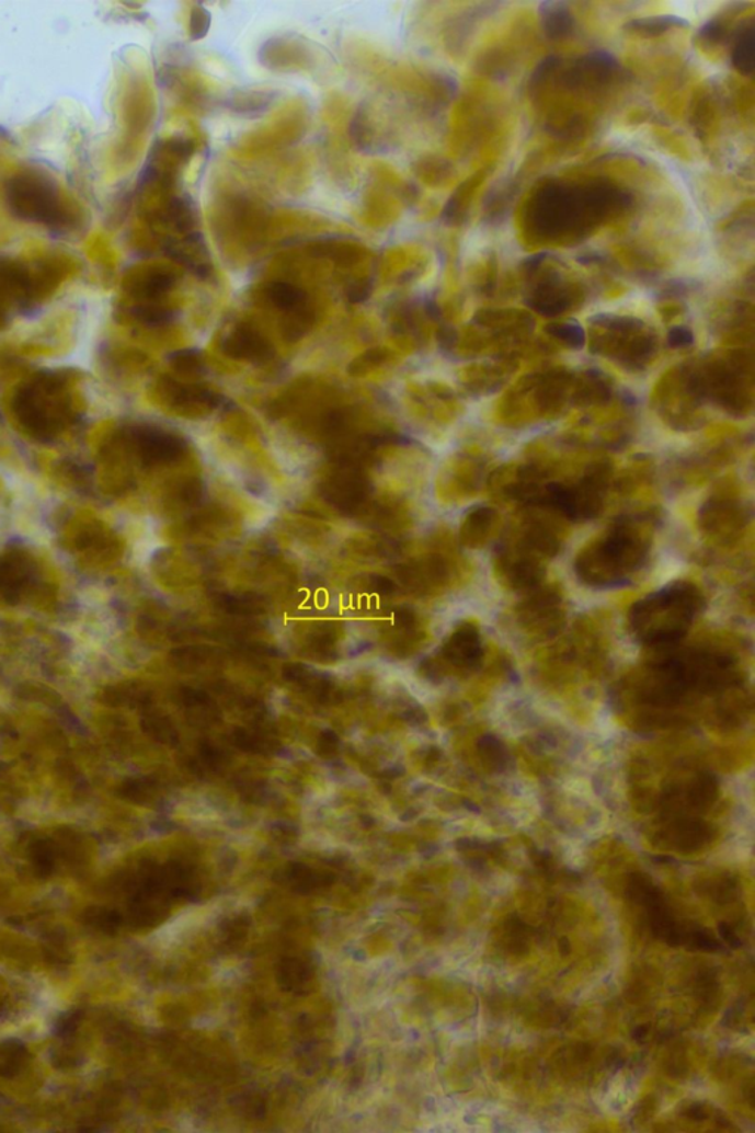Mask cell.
Masks as SVG:
<instances>
[{
	"label": "cell",
	"mask_w": 755,
	"mask_h": 1133,
	"mask_svg": "<svg viewBox=\"0 0 755 1133\" xmlns=\"http://www.w3.org/2000/svg\"><path fill=\"white\" fill-rule=\"evenodd\" d=\"M72 370H45L23 382L11 400V412L24 434L53 442L76 423L80 400Z\"/></svg>",
	"instance_id": "1"
},
{
	"label": "cell",
	"mask_w": 755,
	"mask_h": 1133,
	"mask_svg": "<svg viewBox=\"0 0 755 1133\" xmlns=\"http://www.w3.org/2000/svg\"><path fill=\"white\" fill-rule=\"evenodd\" d=\"M655 519L654 513L617 518L600 538L579 553L577 576L593 586H613L626 581L650 552Z\"/></svg>",
	"instance_id": "2"
},
{
	"label": "cell",
	"mask_w": 755,
	"mask_h": 1133,
	"mask_svg": "<svg viewBox=\"0 0 755 1133\" xmlns=\"http://www.w3.org/2000/svg\"><path fill=\"white\" fill-rule=\"evenodd\" d=\"M575 374L554 368L519 378L499 400V421L507 427H527L553 420L573 408Z\"/></svg>",
	"instance_id": "3"
},
{
	"label": "cell",
	"mask_w": 755,
	"mask_h": 1133,
	"mask_svg": "<svg viewBox=\"0 0 755 1133\" xmlns=\"http://www.w3.org/2000/svg\"><path fill=\"white\" fill-rule=\"evenodd\" d=\"M5 198L12 215L28 224L45 226L57 233L72 232L80 226V210L64 193L57 179L44 170L23 169L10 178Z\"/></svg>",
	"instance_id": "4"
},
{
	"label": "cell",
	"mask_w": 755,
	"mask_h": 1133,
	"mask_svg": "<svg viewBox=\"0 0 755 1133\" xmlns=\"http://www.w3.org/2000/svg\"><path fill=\"white\" fill-rule=\"evenodd\" d=\"M699 389L706 402L724 412L745 416L754 407V360L750 352L729 351L695 362Z\"/></svg>",
	"instance_id": "5"
},
{
	"label": "cell",
	"mask_w": 755,
	"mask_h": 1133,
	"mask_svg": "<svg viewBox=\"0 0 755 1133\" xmlns=\"http://www.w3.org/2000/svg\"><path fill=\"white\" fill-rule=\"evenodd\" d=\"M659 336L641 319L599 314L592 319L588 348L622 368L642 370L659 353Z\"/></svg>",
	"instance_id": "6"
},
{
	"label": "cell",
	"mask_w": 755,
	"mask_h": 1133,
	"mask_svg": "<svg viewBox=\"0 0 755 1133\" xmlns=\"http://www.w3.org/2000/svg\"><path fill=\"white\" fill-rule=\"evenodd\" d=\"M706 399L694 364L674 366L656 382L652 404L660 419L677 432H693L706 423Z\"/></svg>",
	"instance_id": "7"
},
{
	"label": "cell",
	"mask_w": 755,
	"mask_h": 1133,
	"mask_svg": "<svg viewBox=\"0 0 755 1133\" xmlns=\"http://www.w3.org/2000/svg\"><path fill=\"white\" fill-rule=\"evenodd\" d=\"M750 522L745 502L731 490L714 493L703 502L698 514L703 534L719 545H731L740 539Z\"/></svg>",
	"instance_id": "8"
},
{
	"label": "cell",
	"mask_w": 755,
	"mask_h": 1133,
	"mask_svg": "<svg viewBox=\"0 0 755 1133\" xmlns=\"http://www.w3.org/2000/svg\"><path fill=\"white\" fill-rule=\"evenodd\" d=\"M488 458L480 450H464L447 466L443 485L449 500L462 501L473 497L485 483Z\"/></svg>",
	"instance_id": "9"
},
{
	"label": "cell",
	"mask_w": 755,
	"mask_h": 1133,
	"mask_svg": "<svg viewBox=\"0 0 755 1133\" xmlns=\"http://www.w3.org/2000/svg\"><path fill=\"white\" fill-rule=\"evenodd\" d=\"M516 362L503 359L497 364L471 365L460 373V381L471 394L488 396L501 390L515 374Z\"/></svg>",
	"instance_id": "10"
},
{
	"label": "cell",
	"mask_w": 755,
	"mask_h": 1133,
	"mask_svg": "<svg viewBox=\"0 0 755 1133\" xmlns=\"http://www.w3.org/2000/svg\"><path fill=\"white\" fill-rule=\"evenodd\" d=\"M582 293L577 288L567 287L558 279H546L531 294L528 305L548 318L560 317L579 305Z\"/></svg>",
	"instance_id": "11"
},
{
	"label": "cell",
	"mask_w": 755,
	"mask_h": 1133,
	"mask_svg": "<svg viewBox=\"0 0 755 1133\" xmlns=\"http://www.w3.org/2000/svg\"><path fill=\"white\" fill-rule=\"evenodd\" d=\"M614 399L611 378L603 370L587 369L575 374L573 407L604 408Z\"/></svg>",
	"instance_id": "12"
},
{
	"label": "cell",
	"mask_w": 755,
	"mask_h": 1133,
	"mask_svg": "<svg viewBox=\"0 0 755 1133\" xmlns=\"http://www.w3.org/2000/svg\"><path fill=\"white\" fill-rule=\"evenodd\" d=\"M497 522V511L492 506H477L469 511L460 530L464 543L469 548L483 547L492 538Z\"/></svg>",
	"instance_id": "13"
},
{
	"label": "cell",
	"mask_w": 755,
	"mask_h": 1133,
	"mask_svg": "<svg viewBox=\"0 0 755 1133\" xmlns=\"http://www.w3.org/2000/svg\"><path fill=\"white\" fill-rule=\"evenodd\" d=\"M174 285V276L165 271H148L131 275L126 283L127 293L139 300H156Z\"/></svg>",
	"instance_id": "14"
},
{
	"label": "cell",
	"mask_w": 755,
	"mask_h": 1133,
	"mask_svg": "<svg viewBox=\"0 0 755 1133\" xmlns=\"http://www.w3.org/2000/svg\"><path fill=\"white\" fill-rule=\"evenodd\" d=\"M544 25L550 37H564L573 28L574 20L564 3H545L541 5Z\"/></svg>",
	"instance_id": "15"
},
{
	"label": "cell",
	"mask_w": 755,
	"mask_h": 1133,
	"mask_svg": "<svg viewBox=\"0 0 755 1133\" xmlns=\"http://www.w3.org/2000/svg\"><path fill=\"white\" fill-rule=\"evenodd\" d=\"M165 216H168V220L179 232L187 236V233L194 231L195 208L190 198L173 197L170 199L168 207H165Z\"/></svg>",
	"instance_id": "16"
},
{
	"label": "cell",
	"mask_w": 755,
	"mask_h": 1133,
	"mask_svg": "<svg viewBox=\"0 0 755 1133\" xmlns=\"http://www.w3.org/2000/svg\"><path fill=\"white\" fill-rule=\"evenodd\" d=\"M276 93L267 91H241L230 98V108L241 114L259 113L275 100Z\"/></svg>",
	"instance_id": "17"
},
{
	"label": "cell",
	"mask_w": 755,
	"mask_h": 1133,
	"mask_svg": "<svg viewBox=\"0 0 755 1133\" xmlns=\"http://www.w3.org/2000/svg\"><path fill=\"white\" fill-rule=\"evenodd\" d=\"M686 25H688V21L677 19V16L664 15L631 21V23L627 24V30L642 34V36H659V34L667 32L670 28L686 27Z\"/></svg>",
	"instance_id": "18"
},
{
	"label": "cell",
	"mask_w": 755,
	"mask_h": 1133,
	"mask_svg": "<svg viewBox=\"0 0 755 1133\" xmlns=\"http://www.w3.org/2000/svg\"><path fill=\"white\" fill-rule=\"evenodd\" d=\"M546 332L573 351H579L586 343V332L575 322H552L546 327Z\"/></svg>",
	"instance_id": "19"
},
{
	"label": "cell",
	"mask_w": 755,
	"mask_h": 1133,
	"mask_svg": "<svg viewBox=\"0 0 755 1133\" xmlns=\"http://www.w3.org/2000/svg\"><path fill=\"white\" fill-rule=\"evenodd\" d=\"M268 297L273 301V305L279 309H294L301 304L302 296L301 289L294 287L287 283H275L268 288Z\"/></svg>",
	"instance_id": "20"
},
{
	"label": "cell",
	"mask_w": 755,
	"mask_h": 1133,
	"mask_svg": "<svg viewBox=\"0 0 755 1133\" xmlns=\"http://www.w3.org/2000/svg\"><path fill=\"white\" fill-rule=\"evenodd\" d=\"M733 62L740 68L742 72H751L754 70V32L750 28L748 32L742 34L740 44L736 45L735 53H733Z\"/></svg>",
	"instance_id": "21"
},
{
	"label": "cell",
	"mask_w": 755,
	"mask_h": 1133,
	"mask_svg": "<svg viewBox=\"0 0 755 1133\" xmlns=\"http://www.w3.org/2000/svg\"><path fill=\"white\" fill-rule=\"evenodd\" d=\"M211 15L203 5H196L191 12L190 34L192 41H202L210 32Z\"/></svg>",
	"instance_id": "22"
},
{
	"label": "cell",
	"mask_w": 755,
	"mask_h": 1133,
	"mask_svg": "<svg viewBox=\"0 0 755 1133\" xmlns=\"http://www.w3.org/2000/svg\"><path fill=\"white\" fill-rule=\"evenodd\" d=\"M668 343L674 348L688 347L694 343L693 331L686 327H674L668 332Z\"/></svg>",
	"instance_id": "23"
},
{
	"label": "cell",
	"mask_w": 755,
	"mask_h": 1133,
	"mask_svg": "<svg viewBox=\"0 0 755 1133\" xmlns=\"http://www.w3.org/2000/svg\"><path fill=\"white\" fill-rule=\"evenodd\" d=\"M719 931H720V936H722L723 939L727 940L728 943L731 945L732 948H735V949L741 948L742 941L740 940V937H737L735 935V932L732 931V928H731V926H729V924H727V923L720 924Z\"/></svg>",
	"instance_id": "24"
},
{
	"label": "cell",
	"mask_w": 755,
	"mask_h": 1133,
	"mask_svg": "<svg viewBox=\"0 0 755 1133\" xmlns=\"http://www.w3.org/2000/svg\"><path fill=\"white\" fill-rule=\"evenodd\" d=\"M369 291L370 284L357 283L353 285L352 289H350L348 297L352 298L353 301H362L364 298L369 296Z\"/></svg>",
	"instance_id": "25"
},
{
	"label": "cell",
	"mask_w": 755,
	"mask_h": 1133,
	"mask_svg": "<svg viewBox=\"0 0 755 1133\" xmlns=\"http://www.w3.org/2000/svg\"><path fill=\"white\" fill-rule=\"evenodd\" d=\"M10 297H8L7 293L3 291L2 287H0V330H2V328L7 325L8 309H10L8 308V306H10Z\"/></svg>",
	"instance_id": "26"
},
{
	"label": "cell",
	"mask_w": 755,
	"mask_h": 1133,
	"mask_svg": "<svg viewBox=\"0 0 755 1133\" xmlns=\"http://www.w3.org/2000/svg\"><path fill=\"white\" fill-rule=\"evenodd\" d=\"M685 1115L690 1120H706L708 1118L707 1110L699 1105H694L686 1109Z\"/></svg>",
	"instance_id": "27"
},
{
	"label": "cell",
	"mask_w": 755,
	"mask_h": 1133,
	"mask_svg": "<svg viewBox=\"0 0 755 1133\" xmlns=\"http://www.w3.org/2000/svg\"><path fill=\"white\" fill-rule=\"evenodd\" d=\"M558 949H560L562 957L569 955V953L571 952L570 940L567 939V937H562V939L560 940V945H558Z\"/></svg>",
	"instance_id": "28"
},
{
	"label": "cell",
	"mask_w": 755,
	"mask_h": 1133,
	"mask_svg": "<svg viewBox=\"0 0 755 1133\" xmlns=\"http://www.w3.org/2000/svg\"><path fill=\"white\" fill-rule=\"evenodd\" d=\"M647 1034H648V1028H645V1026H641V1028H638V1029L634 1030L633 1038L634 1039H643V1038L647 1037Z\"/></svg>",
	"instance_id": "29"
}]
</instances>
